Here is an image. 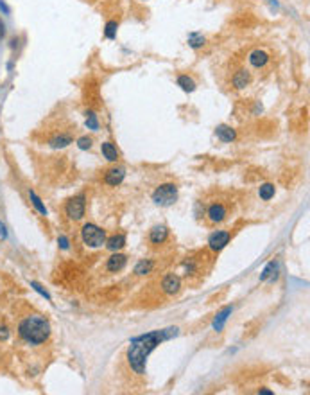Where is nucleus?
Wrapping results in <instances>:
<instances>
[{
    "instance_id": "a878e982",
    "label": "nucleus",
    "mask_w": 310,
    "mask_h": 395,
    "mask_svg": "<svg viewBox=\"0 0 310 395\" xmlns=\"http://www.w3.org/2000/svg\"><path fill=\"white\" fill-rule=\"evenodd\" d=\"M29 198H31V201H33V205H34V208L38 210L41 216H47V208H45V205L41 203V199H39V196L38 194L33 191V189H29Z\"/></svg>"
},
{
    "instance_id": "f257e3e1",
    "label": "nucleus",
    "mask_w": 310,
    "mask_h": 395,
    "mask_svg": "<svg viewBox=\"0 0 310 395\" xmlns=\"http://www.w3.org/2000/svg\"><path fill=\"white\" fill-rule=\"evenodd\" d=\"M179 334V329L177 327H167V329H162V331H153L147 332V334H142L138 338H133L131 343H129L128 354H126V359H128L131 370L137 375H145L147 368V357L151 356V352L156 349L160 343L171 340V338H176Z\"/></svg>"
},
{
    "instance_id": "423d86ee",
    "label": "nucleus",
    "mask_w": 310,
    "mask_h": 395,
    "mask_svg": "<svg viewBox=\"0 0 310 395\" xmlns=\"http://www.w3.org/2000/svg\"><path fill=\"white\" fill-rule=\"evenodd\" d=\"M84 214H86V196L84 194L72 196L65 203V216L69 217L70 221H81Z\"/></svg>"
},
{
    "instance_id": "5701e85b",
    "label": "nucleus",
    "mask_w": 310,
    "mask_h": 395,
    "mask_svg": "<svg viewBox=\"0 0 310 395\" xmlns=\"http://www.w3.org/2000/svg\"><path fill=\"white\" fill-rule=\"evenodd\" d=\"M183 270H185V275L187 276H194L196 273H199V262L196 259H187V261L183 262Z\"/></svg>"
},
{
    "instance_id": "f03ea898",
    "label": "nucleus",
    "mask_w": 310,
    "mask_h": 395,
    "mask_svg": "<svg viewBox=\"0 0 310 395\" xmlns=\"http://www.w3.org/2000/svg\"><path fill=\"white\" fill-rule=\"evenodd\" d=\"M50 323L49 320L41 315H27L24 316L18 323V338L22 343L31 347H39L47 343L50 338Z\"/></svg>"
},
{
    "instance_id": "0eeeda50",
    "label": "nucleus",
    "mask_w": 310,
    "mask_h": 395,
    "mask_svg": "<svg viewBox=\"0 0 310 395\" xmlns=\"http://www.w3.org/2000/svg\"><path fill=\"white\" fill-rule=\"evenodd\" d=\"M230 239H232V232H230V230H215L212 236L208 237V248L215 253L221 252V250L226 248Z\"/></svg>"
},
{
    "instance_id": "9d476101",
    "label": "nucleus",
    "mask_w": 310,
    "mask_h": 395,
    "mask_svg": "<svg viewBox=\"0 0 310 395\" xmlns=\"http://www.w3.org/2000/svg\"><path fill=\"white\" fill-rule=\"evenodd\" d=\"M124 178H126V169L122 165H113V167H109L104 174V182L106 185L109 187H118L120 183L124 182Z\"/></svg>"
},
{
    "instance_id": "c756f323",
    "label": "nucleus",
    "mask_w": 310,
    "mask_h": 395,
    "mask_svg": "<svg viewBox=\"0 0 310 395\" xmlns=\"http://www.w3.org/2000/svg\"><path fill=\"white\" fill-rule=\"evenodd\" d=\"M9 327L7 325H0V343H4V341L9 340Z\"/></svg>"
},
{
    "instance_id": "f3484780",
    "label": "nucleus",
    "mask_w": 310,
    "mask_h": 395,
    "mask_svg": "<svg viewBox=\"0 0 310 395\" xmlns=\"http://www.w3.org/2000/svg\"><path fill=\"white\" fill-rule=\"evenodd\" d=\"M106 248H108L109 252H118V250H122L126 246V236L124 234H115L111 237H106Z\"/></svg>"
},
{
    "instance_id": "c9c22d12",
    "label": "nucleus",
    "mask_w": 310,
    "mask_h": 395,
    "mask_svg": "<svg viewBox=\"0 0 310 395\" xmlns=\"http://www.w3.org/2000/svg\"><path fill=\"white\" fill-rule=\"evenodd\" d=\"M142 2H145V0H142Z\"/></svg>"
},
{
    "instance_id": "20e7f679",
    "label": "nucleus",
    "mask_w": 310,
    "mask_h": 395,
    "mask_svg": "<svg viewBox=\"0 0 310 395\" xmlns=\"http://www.w3.org/2000/svg\"><path fill=\"white\" fill-rule=\"evenodd\" d=\"M81 241L90 250H99L106 242V230H103V228L94 225V223H86L81 228Z\"/></svg>"
},
{
    "instance_id": "39448f33",
    "label": "nucleus",
    "mask_w": 310,
    "mask_h": 395,
    "mask_svg": "<svg viewBox=\"0 0 310 395\" xmlns=\"http://www.w3.org/2000/svg\"><path fill=\"white\" fill-rule=\"evenodd\" d=\"M177 185L176 183H162L154 189L153 193V201L160 207H171L177 201Z\"/></svg>"
},
{
    "instance_id": "2eb2a0df",
    "label": "nucleus",
    "mask_w": 310,
    "mask_h": 395,
    "mask_svg": "<svg viewBox=\"0 0 310 395\" xmlns=\"http://www.w3.org/2000/svg\"><path fill=\"white\" fill-rule=\"evenodd\" d=\"M101 153H103V157L111 163H117L118 160H120V153H118L117 146H115L113 142H109V140L101 144Z\"/></svg>"
},
{
    "instance_id": "f8f14e48",
    "label": "nucleus",
    "mask_w": 310,
    "mask_h": 395,
    "mask_svg": "<svg viewBox=\"0 0 310 395\" xmlns=\"http://www.w3.org/2000/svg\"><path fill=\"white\" fill-rule=\"evenodd\" d=\"M251 81H253V76H251V72L247 69H239L233 74V78H232V84H233V88L235 90H244V88H247L249 84H251Z\"/></svg>"
},
{
    "instance_id": "4468645a",
    "label": "nucleus",
    "mask_w": 310,
    "mask_h": 395,
    "mask_svg": "<svg viewBox=\"0 0 310 395\" xmlns=\"http://www.w3.org/2000/svg\"><path fill=\"white\" fill-rule=\"evenodd\" d=\"M126 264H128V257L124 255V253L115 252L113 255H111L108 261H106V270H108L109 273H118V272H122L124 268H126Z\"/></svg>"
},
{
    "instance_id": "bb28decb",
    "label": "nucleus",
    "mask_w": 310,
    "mask_h": 395,
    "mask_svg": "<svg viewBox=\"0 0 310 395\" xmlns=\"http://www.w3.org/2000/svg\"><path fill=\"white\" fill-rule=\"evenodd\" d=\"M77 148L81 149V151H90V149L94 148V138L88 137V135H83V137L77 138Z\"/></svg>"
},
{
    "instance_id": "c85d7f7f",
    "label": "nucleus",
    "mask_w": 310,
    "mask_h": 395,
    "mask_svg": "<svg viewBox=\"0 0 310 395\" xmlns=\"http://www.w3.org/2000/svg\"><path fill=\"white\" fill-rule=\"evenodd\" d=\"M31 287H33V289H34L36 293H39V295L43 296V298H47V300H50V295H49V293H47V291H45L43 287L39 286L38 282H31Z\"/></svg>"
},
{
    "instance_id": "4be33fe9",
    "label": "nucleus",
    "mask_w": 310,
    "mask_h": 395,
    "mask_svg": "<svg viewBox=\"0 0 310 395\" xmlns=\"http://www.w3.org/2000/svg\"><path fill=\"white\" fill-rule=\"evenodd\" d=\"M154 270V261H151V259H143V261H140L137 264V268H135V273L137 275H149V273Z\"/></svg>"
},
{
    "instance_id": "6ab92c4d",
    "label": "nucleus",
    "mask_w": 310,
    "mask_h": 395,
    "mask_svg": "<svg viewBox=\"0 0 310 395\" xmlns=\"http://www.w3.org/2000/svg\"><path fill=\"white\" fill-rule=\"evenodd\" d=\"M176 83H177V86H181V90L187 92V94H192L194 90L197 88V83L188 74H179L176 79Z\"/></svg>"
},
{
    "instance_id": "6e6552de",
    "label": "nucleus",
    "mask_w": 310,
    "mask_h": 395,
    "mask_svg": "<svg viewBox=\"0 0 310 395\" xmlns=\"http://www.w3.org/2000/svg\"><path fill=\"white\" fill-rule=\"evenodd\" d=\"M169 236H171V232H169V228L165 225H156V227L149 230V244L151 246H162V244H165L169 241Z\"/></svg>"
},
{
    "instance_id": "393cba45",
    "label": "nucleus",
    "mask_w": 310,
    "mask_h": 395,
    "mask_svg": "<svg viewBox=\"0 0 310 395\" xmlns=\"http://www.w3.org/2000/svg\"><path fill=\"white\" fill-rule=\"evenodd\" d=\"M117 29H118V22L117 20H109L104 25V36L108 40H115L117 38Z\"/></svg>"
},
{
    "instance_id": "b1692460",
    "label": "nucleus",
    "mask_w": 310,
    "mask_h": 395,
    "mask_svg": "<svg viewBox=\"0 0 310 395\" xmlns=\"http://www.w3.org/2000/svg\"><path fill=\"white\" fill-rule=\"evenodd\" d=\"M205 43H207V38H205L201 33H190V35H188V45H190L192 49H201Z\"/></svg>"
},
{
    "instance_id": "a211bd4d",
    "label": "nucleus",
    "mask_w": 310,
    "mask_h": 395,
    "mask_svg": "<svg viewBox=\"0 0 310 395\" xmlns=\"http://www.w3.org/2000/svg\"><path fill=\"white\" fill-rule=\"evenodd\" d=\"M233 313V307L232 306H228V307H224L221 313H217V316L213 318V323H212V327H213V331H222V327H224V323L228 321V318H230V315Z\"/></svg>"
},
{
    "instance_id": "9b49d317",
    "label": "nucleus",
    "mask_w": 310,
    "mask_h": 395,
    "mask_svg": "<svg viewBox=\"0 0 310 395\" xmlns=\"http://www.w3.org/2000/svg\"><path fill=\"white\" fill-rule=\"evenodd\" d=\"M72 142H74V135L70 133V131H59V133H54L47 140V144L54 149H63L67 146H70Z\"/></svg>"
},
{
    "instance_id": "cd10ccee",
    "label": "nucleus",
    "mask_w": 310,
    "mask_h": 395,
    "mask_svg": "<svg viewBox=\"0 0 310 395\" xmlns=\"http://www.w3.org/2000/svg\"><path fill=\"white\" fill-rule=\"evenodd\" d=\"M86 128L92 129V131H99V118L94 112H86Z\"/></svg>"
},
{
    "instance_id": "ddd939ff",
    "label": "nucleus",
    "mask_w": 310,
    "mask_h": 395,
    "mask_svg": "<svg viewBox=\"0 0 310 395\" xmlns=\"http://www.w3.org/2000/svg\"><path fill=\"white\" fill-rule=\"evenodd\" d=\"M247 61H249V65H251L253 69H264L269 61H271V56L267 54L266 50L262 49H255L249 52V56H247Z\"/></svg>"
},
{
    "instance_id": "72a5a7b5",
    "label": "nucleus",
    "mask_w": 310,
    "mask_h": 395,
    "mask_svg": "<svg viewBox=\"0 0 310 395\" xmlns=\"http://www.w3.org/2000/svg\"><path fill=\"white\" fill-rule=\"evenodd\" d=\"M258 394H266V395H271L273 392L271 390H267V388H260V390H258Z\"/></svg>"
},
{
    "instance_id": "7c9ffc66",
    "label": "nucleus",
    "mask_w": 310,
    "mask_h": 395,
    "mask_svg": "<svg viewBox=\"0 0 310 395\" xmlns=\"http://www.w3.org/2000/svg\"><path fill=\"white\" fill-rule=\"evenodd\" d=\"M58 244H59V248H61V250H69V248H70L69 239H67V237H65V236H59Z\"/></svg>"
},
{
    "instance_id": "dca6fc26",
    "label": "nucleus",
    "mask_w": 310,
    "mask_h": 395,
    "mask_svg": "<svg viewBox=\"0 0 310 395\" xmlns=\"http://www.w3.org/2000/svg\"><path fill=\"white\" fill-rule=\"evenodd\" d=\"M215 135L221 142H233L237 138V131L228 124H219L215 128Z\"/></svg>"
},
{
    "instance_id": "2f4dec72",
    "label": "nucleus",
    "mask_w": 310,
    "mask_h": 395,
    "mask_svg": "<svg viewBox=\"0 0 310 395\" xmlns=\"http://www.w3.org/2000/svg\"><path fill=\"white\" fill-rule=\"evenodd\" d=\"M0 9L4 11L5 15H9V7H7V4H5L4 0H0Z\"/></svg>"
},
{
    "instance_id": "f704fd0d",
    "label": "nucleus",
    "mask_w": 310,
    "mask_h": 395,
    "mask_svg": "<svg viewBox=\"0 0 310 395\" xmlns=\"http://www.w3.org/2000/svg\"><path fill=\"white\" fill-rule=\"evenodd\" d=\"M5 35V27H4V24H0V36H4Z\"/></svg>"
},
{
    "instance_id": "412c9836",
    "label": "nucleus",
    "mask_w": 310,
    "mask_h": 395,
    "mask_svg": "<svg viewBox=\"0 0 310 395\" xmlns=\"http://www.w3.org/2000/svg\"><path fill=\"white\" fill-rule=\"evenodd\" d=\"M275 194H276V187L273 185V183H264V185L258 187V196H260V199H264V201L273 199Z\"/></svg>"
},
{
    "instance_id": "1a4fd4ad",
    "label": "nucleus",
    "mask_w": 310,
    "mask_h": 395,
    "mask_svg": "<svg viewBox=\"0 0 310 395\" xmlns=\"http://www.w3.org/2000/svg\"><path fill=\"white\" fill-rule=\"evenodd\" d=\"M181 289V278L174 273H167V275L162 278V291L167 296H174L179 293Z\"/></svg>"
},
{
    "instance_id": "7ed1b4c3",
    "label": "nucleus",
    "mask_w": 310,
    "mask_h": 395,
    "mask_svg": "<svg viewBox=\"0 0 310 395\" xmlns=\"http://www.w3.org/2000/svg\"><path fill=\"white\" fill-rule=\"evenodd\" d=\"M232 207L226 199H210L207 205H203V217L207 219L210 227L222 225L230 217Z\"/></svg>"
},
{
    "instance_id": "aec40b11",
    "label": "nucleus",
    "mask_w": 310,
    "mask_h": 395,
    "mask_svg": "<svg viewBox=\"0 0 310 395\" xmlns=\"http://www.w3.org/2000/svg\"><path fill=\"white\" fill-rule=\"evenodd\" d=\"M276 278H278V262H276V261H271V262H269V264H267V266H266V270L262 272L260 280H262V282H266V280L275 282Z\"/></svg>"
},
{
    "instance_id": "473e14b6",
    "label": "nucleus",
    "mask_w": 310,
    "mask_h": 395,
    "mask_svg": "<svg viewBox=\"0 0 310 395\" xmlns=\"http://www.w3.org/2000/svg\"><path fill=\"white\" fill-rule=\"evenodd\" d=\"M0 236L4 237V239H5V237H7V230H5V227H4V225H2V223H0Z\"/></svg>"
}]
</instances>
